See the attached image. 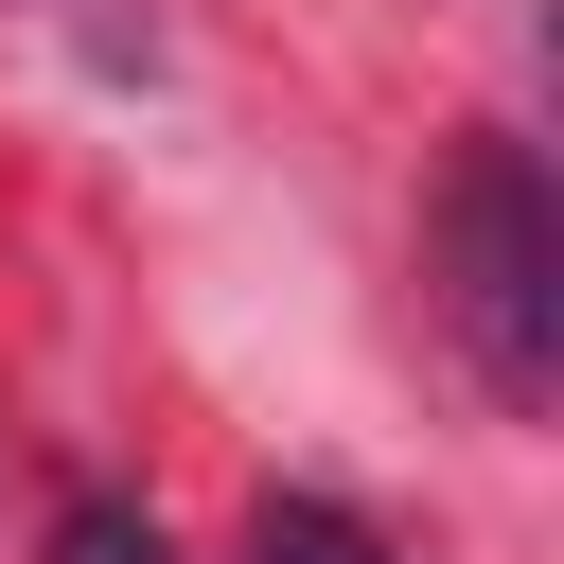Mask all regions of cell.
I'll list each match as a JSON object with an SVG mask.
<instances>
[{
	"instance_id": "6da1fadb",
	"label": "cell",
	"mask_w": 564,
	"mask_h": 564,
	"mask_svg": "<svg viewBox=\"0 0 564 564\" xmlns=\"http://www.w3.org/2000/svg\"><path fill=\"white\" fill-rule=\"evenodd\" d=\"M441 317H458V352H476L494 405H564V194L494 123L441 176Z\"/></svg>"
},
{
	"instance_id": "7a4b0ae2",
	"label": "cell",
	"mask_w": 564,
	"mask_h": 564,
	"mask_svg": "<svg viewBox=\"0 0 564 564\" xmlns=\"http://www.w3.org/2000/svg\"><path fill=\"white\" fill-rule=\"evenodd\" d=\"M247 564H405L370 511H335V494H264L247 511Z\"/></svg>"
},
{
	"instance_id": "3957f363",
	"label": "cell",
	"mask_w": 564,
	"mask_h": 564,
	"mask_svg": "<svg viewBox=\"0 0 564 564\" xmlns=\"http://www.w3.org/2000/svg\"><path fill=\"white\" fill-rule=\"evenodd\" d=\"M53 564H176V529H159L141 494L88 476V494H53Z\"/></svg>"
}]
</instances>
